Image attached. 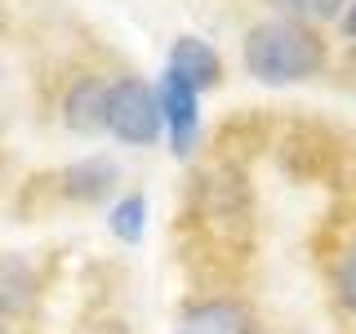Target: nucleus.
<instances>
[{"label": "nucleus", "mask_w": 356, "mask_h": 334, "mask_svg": "<svg viewBox=\"0 0 356 334\" xmlns=\"http://www.w3.org/2000/svg\"><path fill=\"white\" fill-rule=\"evenodd\" d=\"M241 58H245V72L259 85L281 89V85H303V81L325 72L330 45L321 36V27H307V22L276 14V18H263L245 31Z\"/></svg>", "instance_id": "1"}, {"label": "nucleus", "mask_w": 356, "mask_h": 334, "mask_svg": "<svg viewBox=\"0 0 356 334\" xmlns=\"http://www.w3.org/2000/svg\"><path fill=\"white\" fill-rule=\"evenodd\" d=\"M165 129L156 85L143 76H116L107 89V134L125 148H152L156 134Z\"/></svg>", "instance_id": "2"}, {"label": "nucleus", "mask_w": 356, "mask_h": 334, "mask_svg": "<svg viewBox=\"0 0 356 334\" xmlns=\"http://www.w3.org/2000/svg\"><path fill=\"white\" fill-rule=\"evenodd\" d=\"M156 98H161V120L170 129V148L178 161H187L200 138V94L187 81H178L174 72H165L156 81Z\"/></svg>", "instance_id": "3"}, {"label": "nucleus", "mask_w": 356, "mask_h": 334, "mask_svg": "<svg viewBox=\"0 0 356 334\" xmlns=\"http://www.w3.org/2000/svg\"><path fill=\"white\" fill-rule=\"evenodd\" d=\"M174 334H259V317L250 312V303H241L232 294L192 299L178 312Z\"/></svg>", "instance_id": "4"}, {"label": "nucleus", "mask_w": 356, "mask_h": 334, "mask_svg": "<svg viewBox=\"0 0 356 334\" xmlns=\"http://www.w3.org/2000/svg\"><path fill=\"white\" fill-rule=\"evenodd\" d=\"M107 89L103 76H76L63 89V125L72 134H107Z\"/></svg>", "instance_id": "5"}, {"label": "nucleus", "mask_w": 356, "mask_h": 334, "mask_svg": "<svg viewBox=\"0 0 356 334\" xmlns=\"http://www.w3.org/2000/svg\"><path fill=\"white\" fill-rule=\"evenodd\" d=\"M165 72H174L178 81H187L196 94H205V89H214L222 81V54L205 36H178L170 45V63H165Z\"/></svg>", "instance_id": "6"}, {"label": "nucleus", "mask_w": 356, "mask_h": 334, "mask_svg": "<svg viewBox=\"0 0 356 334\" xmlns=\"http://www.w3.org/2000/svg\"><path fill=\"white\" fill-rule=\"evenodd\" d=\"M116 183H120V170H116L111 156H85V161L58 170V192L67 200H76V205H98V200H107L116 192Z\"/></svg>", "instance_id": "7"}, {"label": "nucleus", "mask_w": 356, "mask_h": 334, "mask_svg": "<svg viewBox=\"0 0 356 334\" xmlns=\"http://www.w3.org/2000/svg\"><path fill=\"white\" fill-rule=\"evenodd\" d=\"M36 299V272L18 254H0V317H22Z\"/></svg>", "instance_id": "8"}, {"label": "nucleus", "mask_w": 356, "mask_h": 334, "mask_svg": "<svg viewBox=\"0 0 356 334\" xmlns=\"http://www.w3.org/2000/svg\"><path fill=\"white\" fill-rule=\"evenodd\" d=\"M107 232L125 245H138L143 232H147V196L143 192L116 196V205H111V214H107Z\"/></svg>", "instance_id": "9"}, {"label": "nucleus", "mask_w": 356, "mask_h": 334, "mask_svg": "<svg viewBox=\"0 0 356 334\" xmlns=\"http://www.w3.org/2000/svg\"><path fill=\"white\" fill-rule=\"evenodd\" d=\"M281 18H294V22H307V27H321V22H339L348 0H267Z\"/></svg>", "instance_id": "10"}, {"label": "nucleus", "mask_w": 356, "mask_h": 334, "mask_svg": "<svg viewBox=\"0 0 356 334\" xmlns=\"http://www.w3.org/2000/svg\"><path fill=\"white\" fill-rule=\"evenodd\" d=\"M334 299H339L343 312L356 317V245L339 259V267H334Z\"/></svg>", "instance_id": "11"}, {"label": "nucleus", "mask_w": 356, "mask_h": 334, "mask_svg": "<svg viewBox=\"0 0 356 334\" xmlns=\"http://www.w3.org/2000/svg\"><path fill=\"white\" fill-rule=\"evenodd\" d=\"M339 27H343V36H348V40H356V0H348V9H343Z\"/></svg>", "instance_id": "12"}]
</instances>
